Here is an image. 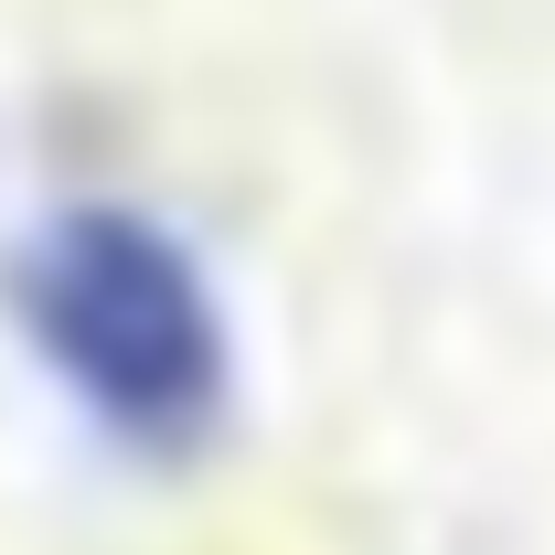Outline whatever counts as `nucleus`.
<instances>
[{"mask_svg":"<svg viewBox=\"0 0 555 555\" xmlns=\"http://www.w3.org/2000/svg\"><path fill=\"white\" fill-rule=\"evenodd\" d=\"M11 321L43 374L139 460H193L235 406V332L204 257L129 204H75L11 257Z\"/></svg>","mask_w":555,"mask_h":555,"instance_id":"f257e3e1","label":"nucleus"}]
</instances>
